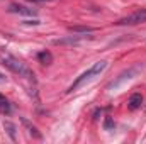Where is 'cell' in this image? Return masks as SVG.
Wrapping results in <instances>:
<instances>
[{
	"label": "cell",
	"mask_w": 146,
	"mask_h": 144,
	"mask_svg": "<svg viewBox=\"0 0 146 144\" xmlns=\"http://www.w3.org/2000/svg\"><path fill=\"white\" fill-rule=\"evenodd\" d=\"M0 59H2V65H5L10 71H14L19 76H26V78H34V73L31 71L21 59H17L15 56L9 54V53H2L0 54Z\"/></svg>",
	"instance_id": "1"
},
{
	"label": "cell",
	"mask_w": 146,
	"mask_h": 144,
	"mask_svg": "<svg viewBox=\"0 0 146 144\" xmlns=\"http://www.w3.org/2000/svg\"><path fill=\"white\" fill-rule=\"evenodd\" d=\"M106 68H107V61H104V59H102V61H97V63H94V66H90V68H88L87 71L82 73V75H80V76H78V78L75 80V83H73L72 87H70V90H68V92H73V90H76L78 87L85 85L87 81L94 80V78H95L97 75H100V73L104 71Z\"/></svg>",
	"instance_id": "2"
},
{
	"label": "cell",
	"mask_w": 146,
	"mask_h": 144,
	"mask_svg": "<svg viewBox=\"0 0 146 144\" xmlns=\"http://www.w3.org/2000/svg\"><path fill=\"white\" fill-rule=\"evenodd\" d=\"M141 22H146V9H138L133 14L117 20L119 26H136V24H141Z\"/></svg>",
	"instance_id": "3"
},
{
	"label": "cell",
	"mask_w": 146,
	"mask_h": 144,
	"mask_svg": "<svg viewBox=\"0 0 146 144\" xmlns=\"http://www.w3.org/2000/svg\"><path fill=\"white\" fill-rule=\"evenodd\" d=\"M136 71H138V68H129L127 71L121 73L119 75V78H115L114 81H110L109 85H107V90H112V88H117L122 81H126V80H129V78H133L134 75H136Z\"/></svg>",
	"instance_id": "4"
},
{
	"label": "cell",
	"mask_w": 146,
	"mask_h": 144,
	"mask_svg": "<svg viewBox=\"0 0 146 144\" xmlns=\"http://www.w3.org/2000/svg\"><path fill=\"white\" fill-rule=\"evenodd\" d=\"M10 12H15V14H21V15H36V10L34 9H27L24 5H19V3H12L9 7Z\"/></svg>",
	"instance_id": "5"
},
{
	"label": "cell",
	"mask_w": 146,
	"mask_h": 144,
	"mask_svg": "<svg viewBox=\"0 0 146 144\" xmlns=\"http://www.w3.org/2000/svg\"><path fill=\"white\" fill-rule=\"evenodd\" d=\"M141 104H143V95L141 93H133L129 97V100H127V108L129 110H136V108L141 107Z\"/></svg>",
	"instance_id": "6"
},
{
	"label": "cell",
	"mask_w": 146,
	"mask_h": 144,
	"mask_svg": "<svg viewBox=\"0 0 146 144\" xmlns=\"http://www.w3.org/2000/svg\"><path fill=\"white\" fill-rule=\"evenodd\" d=\"M37 61L42 63V65H51V63H53V54H51L49 51H41V53L37 54Z\"/></svg>",
	"instance_id": "7"
},
{
	"label": "cell",
	"mask_w": 146,
	"mask_h": 144,
	"mask_svg": "<svg viewBox=\"0 0 146 144\" xmlns=\"http://www.w3.org/2000/svg\"><path fill=\"white\" fill-rule=\"evenodd\" d=\"M12 112V107H10V104H9V100L0 93V114H5V115H9Z\"/></svg>",
	"instance_id": "8"
},
{
	"label": "cell",
	"mask_w": 146,
	"mask_h": 144,
	"mask_svg": "<svg viewBox=\"0 0 146 144\" xmlns=\"http://www.w3.org/2000/svg\"><path fill=\"white\" fill-rule=\"evenodd\" d=\"M22 124L29 129V134H31V136H34L36 139H41V134L37 132V129L34 127V126H31V124H29V120H27V119H24V117H22Z\"/></svg>",
	"instance_id": "9"
},
{
	"label": "cell",
	"mask_w": 146,
	"mask_h": 144,
	"mask_svg": "<svg viewBox=\"0 0 146 144\" xmlns=\"http://www.w3.org/2000/svg\"><path fill=\"white\" fill-rule=\"evenodd\" d=\"M70 31L72 32H83V34H87V32H92L94 29L92 27H76V26H73V27H70Z\"/></svg>",
	"instance_id": "10"
},
{
	"label": "cell",
	"mask_w": 146,
	"mask_h": 144,
	"mask_svg": "<svg viewBox=\"0 0 146 144\" xmlns=\"http://www.w3.org/2000/svg\"><path fill=\"white\" fill-rule=\"evenodd\" d=\"M104 127H106V131H112V129H114V122H112V119H110V117H106Z\"/></svg>",
	"instance_id": "11"
},
{
	"label": "cell",
	"mask_w": 146,
	"mask_h": 144,
	"mask_svg": "<svg viewBox=\"0 0 146 144\" xmlns=\"http://www.w3.org/2000/svg\"><path fill=\"white\" fill-rule=\"evenodd\" d=\"M5 129H9V134H10V137H12V139H15V136H14V126L7 122V124H5Z\"/></svg>",
	"instance_id": "12"
},
{
	"label": "cell",
	"mask_w": 146,
	"mask_h": 144,
	"mask_svg": "<svg viewBox=\"0 0 146 144\" xmlns=\"http://www.w3.org/2000/svg\"><path fill=\"white\" fill-rule=\"evenodd\" d=\"M3 81H5V76H3V75L0 73V83H3Z\"/></svg>",
	"instance_id": "13"
},
{
	"label": "cell",
	"mask_w": 146,
	"mask_h": 144,
	"mask_svg": "<svg viewBox=\"0 0 146 144\" xmlns=\"http://www.w3.org/2000/svg\"><path fill=\"white\" fill-rule=\"evenodd\" d=\"M31 2H49V0H31Z\"/></svg>",
	"instance_id": "14"
}]
</instances>
